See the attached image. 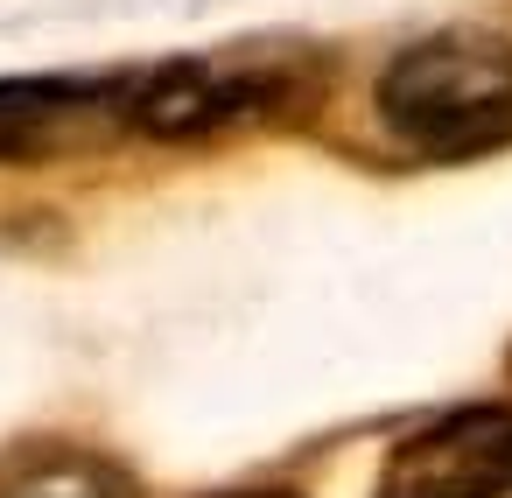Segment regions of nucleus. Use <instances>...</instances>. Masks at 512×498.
I'll return each instance as SVG.
<instances>
[{
	"label": "nucleus",
	"mask_w": 512,
	"mask_h": 498,
	"mask_svg": "<svg viewBox=\"0 0 512 498\" xmlns=\"http://www.w3.org/2000/svg\"><path fill=\"white\" fill-rule=\"evenodd\" d=\"M372 498H512V407L477 400L393 442Z\"/></svg>",
	"instance_id": "7ed1b4c3"
},
{
	"label": "nucleus",
	"mask_w": 512,
	"mask_h": 498,
	"mask_svg": "<svg viewBox=\"0 0 512 498\" xmlns=\"http://www.w3.org/2000/svg\"><path fill=\"white\" fill-rule=\"evenodd\" d=\"M127 127L148 141H211L253 120L302 113L316 92V64H239V57H169L127 71Z\"/></svg>",
	"instance_id": "f03ea898"
},
{
	"label": "nucleus",
	"mask_w": 512,
	"mask_h": 498,
	"mask_svg": "<svg viewBox=\"0 0 512 498\" xmlns=\"http://www.w3.org/2000/svg\"><path fill=\"white\" fill-rule=\"evenodd\" d=\"M0 498H127V484L92 456H50V463H29Z\"/></svg>",
	"instance_id": "39448f33"
},
{
	"label": "nucleus",
	"mask_w": 512,
	"mask_h": 498,
	"mask_svg": "<svg viewBox=\"0 0 512 498\" xmlns=\"http://www.w3.org/2000/svg\"><path fill=\"white\" fill-rule=\"evenodd\" d=\"M134 78H0V162H43L113 148L127 127Z\"/></svg>",
	"instance_id": "20e7f679"
},
{
	"label": "nucleus",
	"mask_w": 512,
	"mask_h": 498,
	"mask_svg": "<svg viewBox=\"0 0 512 498\" xmlns=\"http://www.w3.org/2000/svg\"><path fill=\"white\" fill-rule=\"evenodd\" d=\"M379 120L414 155L463 162L512 141V36L435 29L379 71Z\"/></svg>",
	"instance_id": "f257e3e1"
},
{
	"label": "nucleus",
	"mask_w": 512,
	"mask_h": 498,
	"mask_svg": "<svg viewBox=\"0 0 512 498\" xmlns=\"http://www.w3.org/2000/svg\"><path fill=\"white\" fill-rule=\"evenodd\" d=\"M218 498H302V491H218Z\"/></svg>",
	"instance_id": "423d86ee"
}]
</instances>
